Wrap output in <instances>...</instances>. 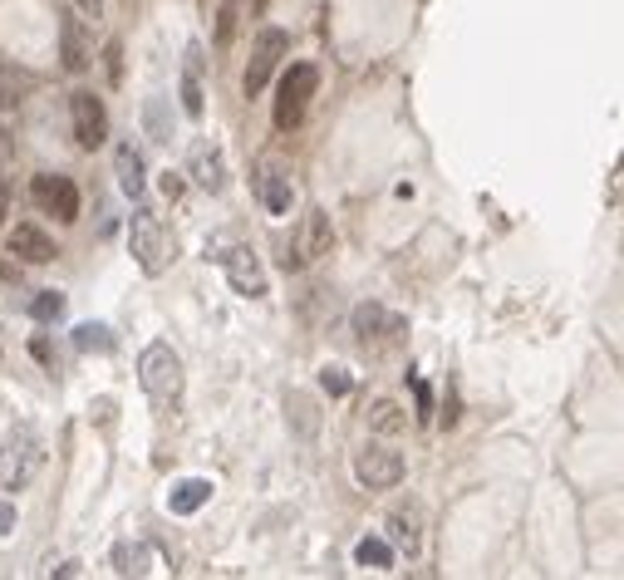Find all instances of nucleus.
<instances>
[{
	"label": "nucleus",
	"instance_id": "nucleus-27",
	"mask_svg": "<svg viewBox=\"0 0 624 580\" xmlns=\"http://www.w3.org/2000/svg\"><path fill=\"white\" fill-rule=\"evenodd\" d=\"M320 389H325V394H349V374H344L340 364L320 369Z\"/></svg>",
	"mask_w": 624,
	"mask_h": 580
},
{
	"label": "nucleus",
	"instance_id": "nucleus-20",
	"mask_svg": "<svg viewBox=\"0 0 624 580\" xmlns=\"http://www.w3.org/2000/svg\"><path fill=\"white\" fill-rule=\"evenodd\" d=\"M148 566H153V551H148L143 541H118L114 546V571L118 576H148Z\"/></svg>",
	"mask_w": 624,
	"mask_h": 580
},
{
	"label": "nucleus",
	"instance_id": "nucleus-1",
	"mask_svg": "<svg viewBox=\"0 0 624 580\" xmlns=\"http://www.w3.org/2000/svg\"><path fill=\"white\" fill-rule=\"evenodd\" d=\"M40 458H45L40 453V433L30 423H15L5 433V443H0V487H10V492L30 487L35 472H40Z\"/></svg>",
	"mask_w": 624,
	"mask_h": 580
},
{
	"label": "nucleus",
	"instance_id": "nucleus-34",
	"mask_svg": "<svg viewBox=\"0 0 624 580\" xmlns=\"http://www.w3.org/2000/svg\"><path fill=\"white\" fill-rule=\"evenodd\" d=\"M5 207H10V187H5V168H0V222H5Z\"/></svg>",
	"mask_w": 624,
	"mask_h": 580
},
{
	"label": "nucleus",
	"instance_id": "nucleus-38",
	"mask_svg": "<svg viewBox=\"0 0 624 580\" xmlns=\"http://www.w3.org/2000/svg\"><path fill=\"white\" fill-rule=\"evenodd\" d=\"M261 5H266V0H251V10H261Z\"/></svg>",
	"mask_w": 624,
	"mask_h": 580
},
{
	"label": "nucleus",
	"instance_id": "nucleus-24",
	"mask_svg": "<svg viewBox=\"0 0 624 580\" xmlns=\"http://www.w3.org/2000/svg\"><path fill=\"white\" fill-rule=\"evenodd\" d=\"M236 5H241V0H222V10H217V40H212V45H217V55L227 50L231 35H236Z\"/></svg>",
	"mask_w": 624,
	"mask_h": 580
},
{
	"label": "nucleus",
	"instance_id": "nucleus-19",
	"mask_svg": "<svg viewBox=\"0 0 624 580\" xmlns=\"http://www.w3.org/2000/svg\"><path fill=\"white\" fill-rule=\"evenodd\" d=\"M354 566H364V571H394V546L384 536H364L354 546Z\"/></svg>",
	"mask_w": 624,
	"mask_h": 580
},
{
	"label": "nucleus",
	"instance_id": "nucleus-37",
	"mask_svg": "<svg viewBox=\"0 0 624 580\" xmlns=\"http://www.w3.org/2000/svg\"><path fill=\"white\" fill-rule=\"evenodd\" d=\"M5 163H10V138L0 133V168H5Z\"/></svg>",
	"mask_w": 624,
	"mask_h": 580
},
{
	"label": "nucleus",
	"instance_id": "nucleus-8",
	"mask_svg": "<svg viewBox=\"0 0 624 580\" xmlns=\"http://www.w3.org/2000/svg\"><path fill=\"white\" fill-rule=\"evenodd\" d=\"M285 45H290V35L285 30H261V40H256V50H251V64H246V79H241V89H246V99H256L261 89H266V79H271V69H276V59L285 55Z\"/></svg>",
	"mask_w": 624,
	"mask_h": 580
},
{
	"label": "nucleus",
	"instance_id": "nucleus-6",
	"mask_svg": "<svg viewBox=\"0 0 624 580\" xmlns=\"http://www.w3.org/2000/svg\"><path fill=\"white\" fill-rule=\"evenodd\" d=\"M207 256H217L222 266H227L231 276V290L236 295H246V300H261L266 295V271H261V261H256V251L251 246H231V251H207Z\"/></svg>",
	"mask_w": 624,
	"mask_h": 580
},
{
	"label": "nucleus",
	"instance_id": "nucleus-32",
	"mask_svg": "<svg viewBox=\"0 0 624 580\" xmlns=\"http://www.w3.org/2000/svg\"><path fill=\"white\" fill-rule=\"evenodd\" d=\"M163 192H168V197H182V177L168 173V177H163Z\"/></svg>",
	"mask_w": 624,
	"mask_h": 580
},
{
	"label": "nucleus",
	"instance_id": "nucleus-15",
	"mask_svg": "<svg viewBox=\"0 0 624 580\" xmlns=\"http://www.w3.org/2000/svg\"><path fill=\"white\" fill-rule=\"evenodd\" d=\"M330 241H335V232H330V217H325V212H310V217H305V227H300V236H295V251L310 261V256H325V251H330Z\"/></svg>",
	"mask_w": 624,
	"mask_h": 580
},
{
	"label": "nucleus",
	"instance_id": "nucleus-31",
	"mask_svg": "<svg viewBox=\"0 0 624 580\" xmlns=\"http://www.w3.org/2000/svg\"><path fill=\"white\" fill-rule=\"evenodd\" d=\"M10 531H15V507L0 502V536H10Z\"/></svg>",
	"mask_w": 624,
	"mask_h": 580
},
{
	"label": "nucleus",
	"instance_id": "nucleus-36",
	"mask_svg": "<svg viewBox=\"0 0 624 580\" xmlns=\"http://www.w3.org/2000/svg\"><path fill=\"white\" fill-rule=\"evenodd\" d=\"M74 5H79L84 15H99V5H104V0H74Z\"/></svg>",
	"mask_w": 624,
	"mask_h": 580
},
{
	"label": "nucleus",
	"instance_id": "nucleus-17",
	"mask_svg": "<svg viewBox=\"0 0 624 580\" xmlns=\"http://www.w3.org/2000/svg\"><path fill=\"white\" fill-rule=\"evenodd\" d=\"M202 502H212V482H207V477H187V482H177L168 492V507L177 517H192Z\"/></svg>",
	"mask_w": 624,
	"mask_h": 580
},
{
	"label": "nucleus",
	"instance_id": "nucleus-4",
	"mask_svg": "<svg viewBox=\"0 0 624 580\" xmlns=\"http://www.w3.org/2000/svg\"><path fill=\"white\" fill-rule=\"evenodd\" d=\"M320 89V69L315 64H290L281 74V94H276V128H295L305 109H310V94Z\"/></svg>",
	"mask_w": 624,
	"mask_h": 580
},
{
	"label": "nucleus",
	"instance_id": "nucleus-35",
	"mask_svg": "<svg viewBox=\"0 0 624 580\" xmlns=\"http://www.w3.org/2000/svg\"><path fill=\"white\" fill-rule=\"evenodd\" d=\"M0 281H20V271H15L10 261H0Z\"/></svg>",
	"mask_w": 624,
	"mask_h": 580
},
{
	"label": "nucleus",
	"instance_id": "nucleus-2",
	"mask_svg": "<svg viewBox=\"0 0 624 580\" xmlns=\"http://www.w3.org/2000/svg\"><path fill=\"white\" fill-rule=\"evenodd\" d=\"M138 384L153 404H177L182 394V359L172 354V345L153 340V345L138 354Z\"/></svg>",
	"mask_w": 624,
	"mask_h": 580
},
{
	"label": "nucleus",
	"instance_id": "nucleus-11",
	"mask_svg": "<svg viewBox=\"0 0 624 580\" xmlns=\"http://www.w3.org/2000/svg\"><path fill=\"white\" fill-rule=\"evenodd\" d=\"M5 246H10L20 261H30V266H45V261H55V241L40 232V227H30V222H15V227L5 232Z\"/></svg>",
	"mask_w": 624,
	"mask_h": 580
},
{
	"label": "nucleus",
	"instance_id": "nucleus-9",
	"mask_svg": "<svg viewBox=\"0 0 624 580\" xmlns=\"http://www.w3.org/2000/svg\"><path fill=\"white\" fill-rule=\"evenodd\" d=\"M69 114H74V138H79V148L94 153V148L109 138V109L99 104V94L79 89V94L69 99Z\"/></svg>",
	"mask_w": 624,
	"mask_h": 580
},
{
	"label": "nucleus",
	"instance_id": "nucleus-21",
	"mask_svg": "<svg viewBox=\"0 0 624 580\" xmlns=\"http://www.w3.org/2000/svg\"><path fill=\"white\" fill-rule=\"evenodd\" d=\"M389 541L413 556V551H418V512H394V517H389Z\"/></svg>",
	"mask_w": 624,
	"mask_h": 580
},
{
	"label": "nucleus",
	"instance_id": "nucleus-33",
	"mask_svg": "<svg viewBox=\"0 0 624 580\" xmlns=\"http://www.w3.org/2000/svg\"><path fill=\"white\" fill-rule=\"evenodd\" d=\"M118 55H123V50H118V40H114V45H109V74H114V79L123 74V64H118Z\"/></svg>",
	"mask_w": 624,
	"mask_h": 580
},
{
	"label": "nucleus",
	"instance_id": "nucleus-28",
	"mask_svg": "<svg viewBox=\"0 0 624 580\" xmlns=\"http://www.w3.org/2000/svg\"><path fill=\"white\" fill-rule=\"evenodd\" d=\"M413 394H418V418L428 423V418H433V389H428L423 379H413Z\"/></svg>",
	"mask_w": 624,
	"mask_h": 580
},
{
	"label": "nucleus",
	"instance_id": "nucleus-23",
	"mask_svg": "<svg viewBox=\"0 0 624 580\" xmlns=\"http://www.w3.org/2000/svg\"><path fill=\"white\" fill-rule=\"evenodd\" d=\"M64 305H69V300H64L59 290H40V295L30 300V315H35L40 325H55L59 315H64Z\"/></svg>",
	"mask_w": 624,
	"mask_h": 580
},
{
	"label": "nucleus",
	"instance_id": "nucleus-30",
	"mask_svg": "<svg viewBox=\"0 0 624 580\" xmlns=\"http://www.w3.org/2000/svg\"><path fill=\"white\" fill-rule=\"evenodd\" d=\"M15 104H20V94H10V69H0V114L15 109Z\"/></svg>",
	"mask_w": 624,
	"mask_h": 580
},
{
	"label": "nucleus",
	"instance_id": "nucleus-10",
	"mask_svg": "<svg viewBox=\"0 0 624 580\" xmlns=\"http://www.w3.org/2000/svg\"><path fill=\"white\" fill-rule=\"evenodd\" d=\"M187 173H192V182H197L202 192H222V187H227L222 148H212V143H192V153H187Z\"/></svg>",
	"mask_w": 624,
	"mask_h": 580
},
{
	"label": "nucleus",
	"instance_id": "nucleus-25",
	"mask_svg": "<svg viewBox=\"0 0 624 580\" xmlns=\"http://www.w3.org/2000/svg\"><path fill=\"white\" fill-rule=\"evenodd\" d=\"M163 109H168V99H148V104H143V118H148V133H153V143H168V138H172Z\"/></svg>",
	"mask_w": 624,
	"mask_h": 580
},
{
	"label": "nucleus",
	"instance_id": "nucleus-13",
	"mask_svg": "<svg viewBox=\"0 0 624 580\" xmlns=\"http://www.w3.org/2000/svg\"><path fill=\"white\" fill-rule=\"evenodd\" d=\"M114 173H118V187H123V197L143 202V187H148V177H143V153H138L133 143H118Z\"/></svg>",
	"mask_w": 624,
	"mask_h": 580
},
{
	"label": "nucleus",
	"instance_id": "nucleus-12",
	"mask_svg": "<svg viewBox=\"0 0 624 580\" xmlns=\"http://www.w3.org/2000/svg\"><path fill=\"white\" fill-rule=\"evenodd\" d=\"M398 330H403V320H398V315H389L384 305H374V300L354 310V335H359L364 345H369V340H384V335L394 340Z\"/></svg>",
	"mask_w": 624,
	"mask_h": 580
},
{
	"label": "nucleus",
	"instance_id": "nucleus-3",
	"mask_svg": "<svg viewBox=\"0 0 624 580\" xmlns=\"http://www.w3.org/2000/svg\"><path fill=\"white\" fill-rule=\"evenodd\" d=\"M133 261L148 271V276H163L172 266V256H177V246H172V236L163 232V222L153 217V212H133Z\"/></svg>",
	"mask_w": 624,
	"mask_h": 580
},
{
	"label": "nucleus",
	"instance_id": "nucleus-16",
	"mask_svg": "<svg viewBox=\"0 0 624 580\" xmlns=\"http://www.w3.org/2000/svg\"><path fill=\"white\" fill-rule=\"evenodd\" d=\"M182 109H187V118H202V114H207V99H202V50H197V45L187 50V74H182Z\"/></svg>",
	"mask_w": 624,
	"mask_h": 580
},
{
	"label": "nucleus",
	"instance_id": "nucleus-29",
	"mask_svg": "<svg viewBox=\"0 0 624 580\" xmlns=\"http://www.w3.org/2000/svg\"><path fill=\"white\" fill-rule=\"evenodd\" d=\"M30 349H35V359H40V364H50V369H55V345H50L45 335H35V340H30Z\"/></svg>",
	"mask_w": 624,
	"mask_h": 580
},
{
	"label": "nucleus",
	"instance_id": "nucleus-7",
	"mask_svg": "<svg viewBox=\"0 0 624 580\" xmlns=\"http://www.w3.org/2000/svg\"><path fill=\"white\" fill-rule=\"evenodd\" d=\"M30 197H35L40 212H50V217H59V222H74V217H79V187H74L69 177L40 173L35 182H30Z\"/></svg>",
	"mask_w": 624,
	"mask_h": 580
},
{
	"label": "nucleus",
	"instance_id": "nucleus-5",
	"mask_svg": "<svg viewBox=\"0 0 624 580\" xmlns=\"http://www.w3.org/2000/svg\"><path fill=\"white\" fill-rule=\"evenodd\" d=\"M354 477H359V487H369V492H389L403 482V458H398L394 448H384V443H369L359 458H354Z\"/></svg>",
	"mask_w": 624,
	"mask_h": 580
},
{
	"label": "nucleus",
	"instance_id": "nucleus-22",
	"mask_svg": "<svg viewBox=\"0 0 624 580\" xmlns=\"http://www.w3.org/2000/svg\"><path fill=\"white\" fill-rule=\"evenodd\" d=\"M74 345L84 349V354H109V349H114V330H109V325H79V330H74Z\"/></svg>",
	"mask_w": 624,
	"mask_h": 580
},
{
	"label": "nucleus",
	"instance_id": "nucleus-26",
	"mask_svg": "<svg viewBox=\"0 0 624 580\" xmlns=\"http://www.w3.org/2000/svg\"><path fill=\"white\" fill-rule=\"evenodd\" d=\"M369 423H374L379 433H398V428H403V413H398V404L379 399V404H374V413H369Z\"/></svg>",
	"mask_w": 624,
	"mask_h": 580
},
{
	"label": "nucleus",
	"instance_id": "nucleus-14",
	"mask_svg": "<svg viewBox=\"0 0 624 580\" xmlns=\"http://www.w3.org/2000/svg\"><path fill=\"white\" fill-rule=\"evenodd\" d=\"M59 55H64V69H74V74L89 64V35H84L79 15H64V20H59Z\"/></svg>",
	"mask_w": 624,
	"mask_h": 580
},
{
	"label": "nucleus",
	"instance_id": "nucleus-18",
	"mask_svg": "<svg viewBox=\"0 0 624 580\" xmlns=\"http://www.w3.org/2000/svg\"><path fill=\"white\" fill-rule=\"evenodd\" d=\"M256 192H261V202H266L271 217H290V197H295V192H290V177L285 173H271V168H266V173L256 177Z\"/></svg>",
	"mask_w": 624,
	"mask_h": 580
}]
</instances>
